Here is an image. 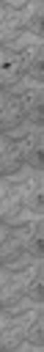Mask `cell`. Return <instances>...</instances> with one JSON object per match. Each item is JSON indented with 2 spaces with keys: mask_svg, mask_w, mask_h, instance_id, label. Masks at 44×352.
Listing matches in <instances>:
<instances>
[{
  "mask_svg": "<svg viewBox=\"0 0 44 352\" xmlns=\"http://www.w3.org/2000/svg\"><path fill=\"white\" fill-rule=\"evenodd\" d=\"M41 223H44V212H41V204H30L8 217H3V256H14L19 250H28L38 242L41 236Z\"/></svg>",
  "mask_w": 44,
  "mask_h": 352,
  "instance_id": "obj_7",
  "label": "cell"
},
{
  "mask_svg": "<svg viewBox=\"0 0 44 352\" xmlns=\"http://www.w3.org/2000/svg\"><path fill=\"white\" fill-rule=\"evenodd\" d=\"M41 91H44V80H41V66H30L22 74H16L11 82H6L3 88V102H0V116L3 124H16L25 116L36 113L41 104Z\"/></svg>",
  "mask_w": 44,
  "mask_h": 352,
  "instance_id": "obj_3",
  "label": "cell"
},
{
  "mask_svg": "<svg viewBox=\"0 0 44 352\" xmlns=\"http://www.w3.org/2000/svg\"><path fill=\"white\" fill-rule=\"evenodd\" d=\"M41 113H30L16 124H8L3 129L0 140V154H3V168L11 170L28 160H36V151L41 148Z\"/></svg>",
  "mask_w": 44,
  "mask_h": 352,
  "instance_id": "obj_5",
  "label": "cell"
},
{
  "mask_svg": "<svg viewBox=\"0 0 44 352\" xmlns=\"http://www.w3.org/2000/svg\"><path fill=\"white\" fill-rule=\"evenodd\" d=\"M41 58V25L30 22L8 36H3V82H11L16 74H22L30 66H38Z\"/></svg>",
  "mask_w": 44,
  "mask_h": 352,
  "instance_id": "obj_4",
  "label": "cell"
},
{
  "mask_svg": "<svg viewBox=\"0 0 44 352\" xmlns=\"http://www.w3.org/2000/svg\"><path fill=\"white\" fill-rule=\"evenodd\" d=\"M41 319H44V300L38 292L3 302V319H0L3 346L8 349L33 336H41Z\"/></svg>",
  "mask_w": 44,
  "mask_h": 352,
  "instance_id": "obj_1",
  "label": "cell"
},
{
  "mask_svg": "<svg viewBox=\"0 0 44 352\" xmlns=\"http://www.w3.org/2000/svg\"><path fill=\"white\" fill-rule=\"evenodd\" d=\"M41 14V3L38 0H6L3 3V16H0V30L3 36L36 22Z\"/></svg>",
  "mask_w": 44,
  "mask_h": 352,
  "instance_id": "obj_8",
  "label": "cell"
},
{
  "mask_svg": "<svg viewBox=\"0 0 44 352\" xmlns=\"http://www.w3.org/2000/svg\"><path fill=\"white\" fill-rule=\"evenodd\" d=\"M41 272H44V256L38 250V245L19 250L14 256H8L3 261V300H14L30 292H38L41 283Z\"/></svg>",
  "mask_w": 44,
  "mask_h": 352,
  "instance_id": "obj_6",
  "label": "cell"
},
{
  "mask_svg": "<svg viewBox=\"0 0 44 352\" xmlns=\"http://www.w3.org/2000/svg\"><path fill=\"white\" fill-rule=\"evenodd\" d=\"M41 187H44V170L38 165V160H28L11 170H6L3 176V184H0V209H3V217L30 206L38 201L41 195Z\"/></svg>",
  "mask_w": 44,
  "mask_h": 352,
  "instance_id": "obj_2",
  "label": "cell"
},
{
  "mask_svg": "<svg viewBox=\"0 0 44 352\" xmlns=\"http://www.w3.org/2000/svg\"><path fill=\"white\" fill-rule=\"evenodd\" d=\"M44 346H41V336H33V338H28V341H22V344H16V346H8V349H3V352H41Z\"/></svg>",
  "mask_w": 44,
  "mask_h": 352,
  "instance_id": "obj_9",
  "label": "cell"
}]
</instances>
